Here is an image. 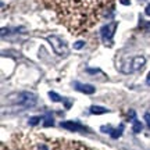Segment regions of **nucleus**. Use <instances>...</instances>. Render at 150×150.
<instances>
[{
  "instance_id": "obj_1",
  "label": "nucleus",
  "mask_w": 150,
  "mask_h": 150,
  "mask_svg": "<svg viewBox=\"0 0 150 150\" xmlns=\"http://www.w3.org/2000/svg\"><path fill=\"white\" fill-rule=\"evenodd\" d=\"M36 100H38L36 95L29 93V92H21L18 95H11L10 97V102L14 106H22L24 108L33 107L36 104Z\"/></svg>"
},
{
  "instance_id": "obj_2",
  "label": "nucleus",
  "mask_w": 150,
  "mask_h": 150,
  "mask_svg": "<svg viewBox=\"0 0 150 150\" xmlns=\"http://www.w3.org/2000/svg\"><path fill=\"white\" fill-rule=\"evenodd\" d=\"M46 39L52 45V47L56 52V54H59V56H67L68 47H67V42H65L64 39H61L60 36H56V35H50Z\"/></svg>"
},
{
  "instance_id": "obj_3",
  "label": "nucleus",
  "mask_w": 150,
  "mask_h": 150,
  "mask_svg": "<svg viewBox=\"0 0 150 150\" xmlns=\"http://www.w3.org/2000/svg\"><path fill=\"white\" fill-rule=\"evenodd\" d=\"M115 29H117V22H111V24H107L100 29V33H102V38L107 42V40H111L114 33H115Z\"/></svg>"
},
{
  "instance_id": "obj_4",
  "label": "nucleus",
  "mask_w": 150,
  "mask_h": 150,
  "mask_svg": "<svg viewBox=\"0 0 150 150\" xmlns=\"http://www.w3.org/2000/svg\"><path fill=\"white\" fill-rule=\"evenodd\" d=\"M60 127L72 131V132H86L88 131V128H85L83 125H81L79 122H74V121H63V122H60Z\"/></svg>"
},
{
  "instance_id": "obj_5",
  "label": "nucleus",
  "mask_w": 150,
  "mask_h": 150,
  "mask_svg": "<svg viewBox=\"0 0 150 150\" xmlns=\"http://www.w3.org/2000/svg\"><path fill=\"white\" fill-rule=\"evenodd\" d=\"M74 86L76 91L82 92V93H85V95H93L96 89H95V86L93 85H89V83H81V82H74Z\"/></svg>"
},
{
  "instance_id": "obj_6",
  "label": "nucleus",
  "mask_w": 150,
  "mask_h": 150,
  "mask_svg": "<svg viewBox=\"0 0 150 150\" xmlns=\"http://www.w3.org/2000/svg\"><path fill=\"white\" fill-rule=\"evenodd\" d=\"M145 64H146L145 57L138 56V57L132 59V61L129 63V71H138V70H140V68H143Z\"/></svg>"
},
{
  "instance_id": "obj_7",
  "label": "nucleus",
  "mask_w": 150,
  "mask_h": 150,
  "mask_svg": "<svg viewBox=\"0 0 150 150\" xmlns=\"http://www.w3.org/2000/svg\"><path fill=\"white\" fill-rule=\"evenodd\" d=\"M122 132H124V124H120V127H118V128H115V129H112L110 135H111L112 139H118V138L122 135Z\"/></svg>"
},
{
  "instance_id": "obj_8",
  "label": "nucleus",
  "mask_w": 150,
  "mask_h": 150,
  "mask_svg": "<svg viewBox=\"0 0 150 150\" xmlns=\"http://www.w3.org/2000/svg\"><path fill=\"white\" fill-rule=\"evenodd\" d=\"M108 110L106 107H102V106H93L91 107V112L92 114H104V112H107Z\"/></svg>"
},
{
  "instance_id": "obj_9",
  "label": "nucleus",
  "mask_w": 150,
  "mask_h": 150,
  "mask_svg": "<svg viewBox=\"0 0 150 150\" xmlns=\"http://www.w3.org/2000/svg\"><path fill=\"white\" fill-rule=\"evenodd\" d=\"M142 128H143L142 122H140L139 120H135V118H134V125H132V129H134L135 134H139L140 131H142Z\"/></svg>"
},
{
  "instance_id": "obj_10",
  "label": "nucleus",
  "mask_w": 150,
  "mask_h": 150,
  "mask_svg": "<svg viewBox=\"0 0 150 150\" xmlns=\"http://www.w3.org/2000/svg\"><path fill=\"white\" fill-rule=\"evenodd\" d=\"M49 96H50V99H52L53 102H63V100H64V99H63V97H60L56 92H50V93H49Z\"/></svg>"
},
{
  "instance_id": "obj_11",
  "label": "nucleus",
  "mask_w": 150,
  "mask_h": 150,
  "mask_svg": "<svg viewBox=\"0 0 150 150\" xmlns=\"http://www.w3.org/2000/svg\"><path fill=\"white\" fill-rule=\"evenodd\" d=\"M39 121H40V118L39 117H31L29 118V125H36Z\"/></svg>"
},
{
  "instance_id": "obj_12",
  "label": "nucleus",
  "mask_w": 150,
  "mask_h": 150,
  "mask_svg": "<svg viewBox=\"0 0 150 150\" xmlns=\"http://www.w3.org/2000/svg\"><path fill=\"white\" fill-rule=\"evenodd\" d=\"M83 46H85V42H83V40H79V42L74 43V49H76V50H78V49H82Z\"/></svg>"
},
{
  "instance_id": "obj_13",
  "label": "nucleus",
  "mask_w": 150,
  "mask_h": 150,
  "mask_svg": "<svg viewBox=\"0 0 150 150\" xmlns=\"http://www.w3.org/2000/svg\"><path fill=\"white\" fill-rule=\"evenodd\" d=\"M53 120L50 117H46V120H45V127H50V125H53Z\"/></svg>"
},
{
  "instance_id": "obj_14",
  "label": "nucleus",
  "mask_w": 150,
  "mask_h": 150,
  "mask_svg": "<svg viewBox=\"0 0 150 150\" xmlns=\"http://www.w3.org/2000/svg\"><path fill=\"white\" fill-rule=\"evenodd\" d=\"M145 120H146V122H147V125H149V128H150V112H146L145 114Z\"/></svg>"
},
{
  "instance_id": "obj_15",
  "label": "nucleus",
  "mask_w": 150,
  "mask_h": 150,
  "mask_svg": "<svg viewBox=\"0 0 150 150\" xmlns=\"http://www.w3.org/2000/svg\"><path fill=\"white\" fill-rule=\"evenodd\" d=\"M145 13H146V16L150 17V4H147V7L145 8Z\"/></svg>"
},
{
  "instance_id": "obj_16",
  "label": "nucleus",
  "mask_w": 150,
  "mask_h": 150,
  "mask_svg": "<svg viewBox=\"0 0 150 150\" xmlns=\"http://www.w3.org/2000/svg\"><path fill=\"white\" fill-rule=\"evenodd\" d=\"M120 1H121L124 6H128L129 3H131V0H120Z\"/></svg>"
},
{
  "instance_id": "obj_17",
  "label": "nucleus",
  "mask_w": 150,
  "mask_h": 150,
  "mask_svg": "<svg viewBox=\"0 0 150 150\" xmlns=\"http://www.w3.org/2000/svg\"><path fill=\"white\" fill-rule=\"evenodd\" d=\"M39 150H49V147L46 145H40V147H39Z\"/></svg>"
},
{
  "instance_id": "obj_18",
  "label": "nucleus",
  "mask_w": 150,
  "mask_h": 150,
  "mask_svg": "<svg viewBox=\"0 0 150 150\" xmlns=\"http://www.w3.org/2000/svg\"><path fill=\"white\" fill-rule=\"evenodd\" d=\"M145 28L150 32V22H145Z\"/></svg>"
},
{
  "instance_id": "obj_19",
  "label": "nucleus",
  "mask_w": 150,
  "mask_h": 150,
  "mask_svg": "<svg viewBox=\"0 0 150 150\" xmlns=\"http://www.w3.org/2000/svg\"><path fill=\"white\" fill-rule=\"evenodd\" d=\"M146 82H147V85H150V74L147 75V79H146Z\"/></svg>"
}]
</instances>
